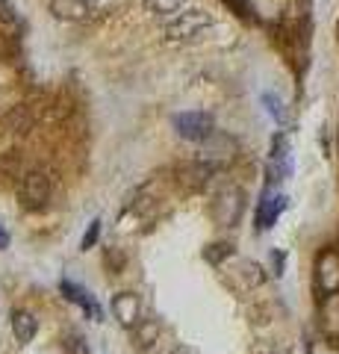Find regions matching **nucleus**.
<instances>
[{"instance_id":"nucleus-5","label":"nucleus","mask_w":339,"mask_h":354,"mask_svg":"<svg viewBox=\"0 0 339 354\" xmlns=\"http://www.w3.org/2000/svg\"><path fill=\"white\" fill-rule=\"evenodd\" d=\"M316 283L325 295L339 292V251L327 248L316 257Z\"/></svg>"},{"instance_id":"nucleus-22","label":"nucleus","mask_w":339,"mask_h":354,"mask_svg":"<svg viewBox=\"0 0 339 354\" xmlns=\"http://www.w3.org/2000/svg\"><path fill=\"white\" fill-rule=\"evenodd\" d=\"M275 354H283V351H275Z\"/></svg>"},{"instance_id":"nucleus-11","label":"nucleus","mask_w":339,"mask_h":354,"mask_svg":"<svg viewBox=\"0 0 339 354\" xmlns=\"http://www.w3.org/2000/svg\"><path fill=\"white\" fill-rule=\"evenodd\" d=\"M133 330H136L139 348H151L157 342V337H159V322L157 319H139V325Z\"/></svg>"},{"instance_id":"nucleus-3","label":"nucleus","mask_w":339,"mask_h":354,"mask_svg":"<svg viewBox=\"0 0 339 354\" xmlns=\"http://www.w3.org/2000/svg\"><path fill=\"white\" fill-rule=\"evenodd\" d=\"M242 209H245V195L239 186H227V189L218 192L215 204H213V216L218 225L224 227H236L239 218H242Z\"/></svg>"},{"instance_id":"nucleus-4","label":"nucleus","mask_w":339,"mask_h":354,"mask_svg":"<svg viewBox=\"0 0 339 354\" xmlns=\"http://www.w3.org/2000/svg\"><path fill=\"white\" fill-rule=\"evenodd\" d=\"M18 195H21V201H24V207H30V209L45 207L48 198H50V177L45 171H30V174H24Z\"/></svg>"},{"instance_id":"nucleus-18","label":"nucleus","mask_w":339,"mask_h":354,"mask_svg":"<svg viewBox=\"0 0 339 354\" xmlns=\"http://www.w3.org/2000/svg\"><path fill=\"white\" fill-rule=\"evenodd\" d=\"M65 348H68L71 354H89V348H86V342L77 337V334H71L68 342H65Z\"/></svg>"},{"instance_id":"nucleus-20","label":"nucleus","mask_w":339,"mask_h":354,"mask_svg":"<svg viewBox=\"0 0 339 354\" xmlns=\"http://www.w3.org/2000/svg\"><path fill=\"white\" fill-rule=\"evenodd\" d=\"M0 18H3V21H12L15 18V9H12L9 0H0Z\"/></svg>"},{"instance_id":"nucleus-2","label":"nucleus","mask_w":339,"mask_h":354,"mask_svg":"<svg viewBox=\"0 0 339 354\" xmlns=\"http://www.w3.org/2000/svg\"><path fill=\"white\" fill-rule=\"evenodd\" d=\"M174 130H177L180 139H189V142H204L215 133V121L210 113L204 109H192V113H180L174 115Z\"/></svg>"},{"instance_id":"nucleus-13","label":"nucleus","mask_w":339,"mask_h":354,"mask_svg":"<svg viewBox=\"0 0 339 354\" xmlns=\"http://www.w3.org/2000/svg\"><path fill=\"white\" fill-rule=\"evenodd\" d=\"M227 257H233V245L231 242H213V245L204 248V260L213 266H222Z\"/></svg>"},{"instance_id":"nucleus-1","label":"nucleus","mask_w":339,"mask_h":354,"mask_svg":"<svg viewBox=\"0 0 339 354\" xmlns=\"http://www.w3.org/2000/svg\"><path fill=\"white\" fill-rule=\"evenodd\" d=\"M206 27H213L210 12H201V9H180L177 15H171L166 32H168L171 41H189V39H198Z\"/></svg>"},{"instance_id":"nucleus-15","label":"nucleus","mask_w":339,"mask_h":354,"mask_svg":"<svg viewBox=\"0 0 339 354\" xmlns=\"http://www.w3.org/2000/svg\"><path fill=\"white\" fill-rule=\"evenodd\" d=\"M239 272H242V278H245V286H257V283L266 281V274H262V269L257 263H242Z\"/></svg>"},{"instance_id":"nucleus-14","label":"nucleus","mask_w":339,"mask_h":354,"mask_svg":"<svg viewBox=\"0 0 339 354\" xmlns=\"http://www.w3.org/2000/svg\"><path fill=\"white\" fill-rule=\"evenodd\" d=\"M154 15H177L186 6V0H145Z\"/></svg>"},{"instance_id":"nucleus-12","label":"nucleus","mask_w":339,"mask_h":354,"mask_svg":"<svg viewBox=\"0 0 339 354\" xmlns=\"http://www.w3.org/2000/svg\"><path fill=\"white\" fill-rule=\"evenodd\" d=\"M322 316H325V328H327V334L339 337V292L327 295V301L322 304Z\"/></svg>"},{"instance_id":"nucleus-7","label":"nucleus","mask_w":339,"mask_h":354,"mask_svg":"<svg viewBox=\"0 0 339 354\" xmlns=\"http://www.w3.org/2000/svg\"><path fill=\"white\" fill-rule=\"evenodd\" d=\"M113 313L124 328H136L142 319V301L136 292H118L113 298Z\"/></svg>"},{"instance_id":"nucleus-17","label":"nucleus","mask_w":339,"mask_h":354,"mask_svg":"<svg viewBox=\"0 0 339 354\" xmlns=\"http://www.w3.org/2000/svg\"><path fill=\"white\" fill-rule=\"evenodd\" d=\"M97 236H101V218H95L92 225H89V230L83 234V242H80V248L83 251H89V248H95V242H97Z\"/></svg>"},{"instance_id":"nucleus-8","label":"nucleus","mask_w":339,"mask_h":354,"mask_svg":"<svg viewBox=\"0 0 339 354\" xmlns=\"http://www.w3.org/2000/svg\"><path fill=\"white\" fill-rule=\"evenodd\" d=\"M283 207H287V198H283V195H271V189H266V192H262V198H260V207H257V227L269 230L280 218Z\"/></svg>"},{"instance_id":"nucleus-10","label":"nucleus","mask_w":339,"mask_h":354,"mask_svg":"<svg viewBox=\"0 0 339 354\" xmlns=\"http://www.w3.org/2000/svg\"><path fill=\"white\" fill-rule=\"evenodd\" d=\"M36 330H39L36 316L27 313V310H15L12 313V334H15V339L18 342H32Z\"/></svg>"},{"instance_id":"nucleus-19","label":"nucleus","mask_w":339,"mask_h":354,"mask_svg":"<svg viewBox=\"0 0 339 354\" xmlns=\"http://www.w3.org/2000/svg\"><path fill=\"white\" fill-rule=\"evenodd\" d=\"M269 257H271V269H275V278H280V274H283V254H280V251H271Z\"/></svg>"},{"instance_id":"nucleus-9","label":"nucleus","mask_w":339,"mask_h":354,"mask_svg":"<svg viewBox=\"0 0 339 354\" xmlns=\"http://www.w3.org/2000/svg\"><path fill=\"white\" fill-rule=\"evenodd\" d=\"M59 292L68 298L71 304H77V307H83L89 316H95V319H101V307L95 304V298L83 290V286H77V283H71V281H59Z\"/></svg>"},{"instance_id":"nucleus-21","label":"nucleus","mask_w":339,"mask_h":354,"mask_svg":"<svg viewBox=\"0 0 339 354\" xmlns=\"http://www.w3.org/2000/svg\"><path fill=\"white\" fill-rule=\"evenodd\" d=\"M6 242H9V236L3 234V230H0V248H6Z\"/></svg>"},{"instance_id":"nucleus-16","label":"nucleus","mask_w":339,"mask_h":354,"mask_svg":"<svg viewBox=\"0 0 339 354\" xmlns=\"http://www.w3.org/2000/svg\"><path fill=\"white\" fill-rule=\"evenodd\" d=\"M262 104H266V109H269V115H271V118H275V121H283V104H280V97H278V95L266 92V95H262Z\"/></svg>"},{"instance_id":"nucleus-6","label":"nucleus","mask_w":339,"mask_h":354,"mask_svg":"<svg viewBox=\"0 0 339 354\" xmlns=\"http://www.w3.org/2000/svg\"><path fill=\"white\" fill-rule=\"evenodd\" d=\"M50 12L59 21H71V24H83L95 15V0H50Z\"/></svg>"}]
</instances>
